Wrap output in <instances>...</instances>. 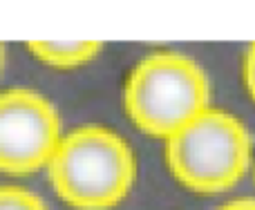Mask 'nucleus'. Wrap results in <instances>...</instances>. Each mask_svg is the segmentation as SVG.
<instances>
[{"label":"nucleus","instance_id":"20e7f679","mask_svg":"<svg viewBox=\"0 0 255 210\" xmlns=\"http://www.w3.org/2000/svg\"><path fill=\"white\" fill-rule=\"evenodd\" d=\"M61 136V114L47 97L25 88L0 92V172L22 177L45 168Z\"/></svg>","mask_w":255,"mask_h":210},{"label":"nucleus","instance_id":"f03ea898","mask_svg":"<svg viewBox=\"0 0 255 210\" xmlns=\"http://www.w3.org/2000/svg\"><path fill=\"white\" fill-rule=\"evenodd\" d=\"M126 112L141 132L166 141L211 107V85L197 61L181 52L141 58L124 90Z\"/></svg>","mask_w":255,"mask_h":210},{"label":"nucleus","instance_id":"7ed1b4c3","mask_svg":"<svg viewBox=\"0 0 255 210\" xmlns=\"http://www.w3.org/2000/svg\"><path fill=\"white\" fill-rule=\"evenodd\" d=\"M166 161L181 186L217 195L244 179L253 161V141L238 116L208 107L166 139Z\"/></svg>","mask_w":255,"mask_h":210},{"label":"nucleus","instance_id":"1a4fd4ad","mask_svg":"<svg viewBox=\"0 0 255 210\" xmlns=\"http://www.w3.org/2000/svg\"><path fill=\"white\" fill-rule=\"evenodd\" d=\"M2 67H4V49H2V43H0V74H2Z\"/></svg>","mask_w":255,"mask_h":210},{"label":"nucleus","instance_id":"6e6552de","mask_svg":"<svg viewBox=\"0 0 255 210\" xmlns=\"http://www.w3.org/2000/svg\"><path fill=\"white\" fill-rule=\"evenodd\" d=\"M217 210H255V199H233V202H226Z\"/></svg>","mask_w":255,"mask_h":210},{"label":"nucleus","instance_id":"39448f33","mask_svg":"<svg viewBox=\"0 0 255 210\" xmlns=\"http://www.w3.org/2000/svg\"><path fill=\"white\" fill-rule=\"evenodd\" d=\"M29 52L54 70H76L99 56V40H29Z\"/></svg>","mask_w":255,"mask_h":210},{"label":"nucleus","instance_id":"0eeeda50","mask_svg":"<svg viewBox=\"0 0 255 210\" xmlns=\"http://www.w3.org/2000/svg\"><path fill=\"white\" fill-rule=\"evenodd\" d=\"M244 85L255 101V43L249 45L247 54H244Z\"/></svg>","mask_w":255,"mask_h":210},{"label":"nucleus","instance_id":"423d86ee","mask_svg":"<svg viewBox=\"0 0 255 210\" xmlns=\"http://www.w3.org/2000/svg\"><path fill=\"white\" fill-rule=\"evenodd\" d=\"M0 210H49L36 193L22 186H0Z\"/></svg>","mask_w":255,"mask_h":210},{"label":"nucleus","instance_id":"f257e3e1","mask_svg":"<svg viewBox=\"0 0 255 210\" xmlns=\"http://www.w3.org/2000/svg\"><path fill=\"white\" fill-rule=\"evenodd\" d=\"M45 168L56 195L79 210L115 208L130 195L136 177L128 141L101 125L63 132Z\"/></svg>","mask_w":255,"mask_h":210}]
</instances>
